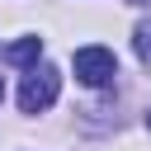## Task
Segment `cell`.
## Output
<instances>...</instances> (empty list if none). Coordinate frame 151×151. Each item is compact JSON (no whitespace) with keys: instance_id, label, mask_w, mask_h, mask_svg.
Here are the masks:
<instances>
[{"instance_id":"6da1fadb","label":"cell","mask_w":151,"mask_h":151,"mask_svg":"<svg viewBox=\"0 0 151 151\" xmlns=\"http://www.w3.org/2000/svg\"><path fill=\"white\" fill-rule=\"evenodd\" d=\"M57 90H61V76H57L52 66H38V71H28L24 85H19V109H24V113H42V109H52Z\"/></svg>"},{"instance_id":"7a4b0ae2","label":"cell","mask_w":151,"mask_h":151,"mask_svg":"<svg viewBox=\"0 0 151 151\" xmlns=\"http://www.w3.org/2000/svg\"><path fill=\"white\" fill-rule=\"evenodd\" d=\"M71 66H76V80H80V85H94V90H99V85H109V80L118 76L113 52H109V47H99V42H94V47H80V52L71 57Z\"/></svg>"},{"instance_id":"3957f363","label":"cell","mask_w":151,"mask_h":151,"mask_svg":"<svg viewBox=\"0 0 151 151\" xmlns=\"http://www.w3.org/2000/svg\"><path fill=\"white\" fill-rule=\"evenodd\" d=\"M14 66H33L38 57H42V38H19V42H9V52H5Z\"/></svg>"},{"instance_id":"277c9868","label":"cell","mask_w":151,"mask_h":151,"mask_svg":"<svg viewBox=\"0 0 151 151\" xmlns=\"http://www.w3.org/2000/svg\"><path fill=\"white\" fill-rule=\"evenodd\" d=\"M137 57H142V61H151V28H146V24L137 28Z\"/></svg>"},{"instance_id":"5b68a950","label":"cell","mask_w":151,"mask_h":151,"mask_svg":"<svg viewBox=\"0 0 151 151\" xmlns=\"http://www.w3.org/2000/svg\"><path fill=\"white\" fill-rule=\"evenodd\" d=\"M127 5H151V0H127Z\"/></svg>"},{"instance_id":"8992f818","label":"cell","mask_w":151,"mask_h":151,"mask_svg":"<svg viewBox=\"0 0 151 151\" xmlns=\"http://www.w3.org/2000/svg\"><path fill=\"white\" fill-rule=\"evenodd\" d=\"M0 99H5V80H0Z\"/></svg>"}]
</instances>
